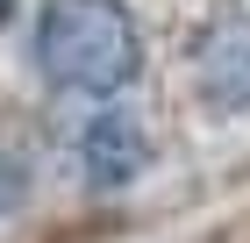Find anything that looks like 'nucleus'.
Listing matches in <instances>:
<instances>
[{"instance_id": "nucleus-1", "label": "nucleus", "mask_w": 250, "mask_h": 243, "mask_svg": "<svg viewBox=\"0 0 250 243\" xmlns=\"http://www.w3.org/2000/svg\"><path fill=\"white\" fill-rule=\"evenodd\" d=\"M36 65L58 93L122 100L143 79V29L122 0H43L36 7Z\"/></svg>"}, {"instance_id": "nucleus-2", "label": "nucleus", "mask_w": 250, "mask_h": 243, "mask_svg": "<svg viewBox=\"0 0 250 243\" xmlns=\"http://www.w3.org/2000/svg\"><path fill=\"white\" fill-rule=\"evenodd\" d=\"M193 100L208 114H250V7H214L193 36Z\"/></svg>"}, {"instance_id": "nucleus-3", "label": "nucleus", "mask_w": 250, "mask_h": 243, "mask_svg": "<svg viewBox=\"0 0 250 243\" xmlns=\"http://www.w3.org/2000/svg\"><path fill=\"white\" fill-rule=\"evenodd\" d=\"M79 179L93 193H122V186H136L143 172H150V129L136 122V114H122V108H107V114H93L86 129H79Z\"/></svg>"}, {"instance_id": "nucleus-4", "label": "nucleus", "mask_w": 250, "mask_h": 243, "mask_svg": "<svg viewBox=\"0 0 250 243\" xmlns=\"http://www.w3.org/2000/svg\"><path fill=\"white\" fill-rule=\"evenodd\" d=\"M7 200H15V179H7V172H0V215H7Z\"/></svg>"}, {"instance_id": "nucleus-5", "label": "nucleus", "mask_w": 250, "mask_h": 243, "mask_svg": "<svg viewBox=\"0 0 250 243\" xmlns=\"http://www.w3.org/2000/svg\"><path fill=\"white\" fill-rule=\"evenodd\" d=\"M7 15H15V0H0V22H7Z\"/></svg>"}]
</instances>
